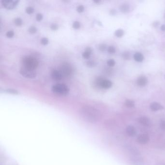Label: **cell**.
Instances as JSON below:
<instances>
[{"mask_svg": "<svg viewBox=\"0 0 165 165\" xmlns=\"http://www.w3.org/2000/svg\"><path fill=\"white\" fill-rule=\"evenodd\" d=\"M81 112L85 118L89 120H91V122L97 121L100 116L99 112L97 109L89 106L83 108Z\"/></svg>", "mask_w": 165, "mask_h": 165, "instance_id": "6da1fadb", "label": "cell"}, {"mask_svg": "<svg viewBox=\"0 0 165 165\" xmlns=\"http://www.w3.org/2000/svg\"><path fill=\"white\" fill-rule=\"evenodd\" d=\"M23 67L36 70L38 67L39 62L36 59L31 56H25L22 59Z\"/></svg>", "mask_w": 165, "mask_h": 165, "instance_id": "7a4b0ae2", "label": "cell"}, {"mask_svg": "<svg viewBox=\"0 0 165 165\" xmlns=\"http://www.w3.org/2000/svg\"><path fill=\"white\" fill-rule=\"evenodd\" d=\"M51 91L55 94L65 95L68 94L69 89L67 85L64 83H57L52 86Z\"/></svg>", "mask_w": 165, "mask_h": 165, "instance_id": "3957f363", "label": "cell"}, {"mask_svg": "<svg viewBox=\"0 0 165 165\" xmlns=\"http://www.w3.org/2000/svg\"><path fill=\"white\" fill-rule=\"evenodd\" d=\"M59 71L62 73L64 78H68L72 75L73 69L70 64L65 62L60 66Z\"/></svg>", "mask_w": 165, "mask_h": 165, "instance_id": "277c9868", "label": "cell"}, {"mask_svg": "<svg viewBox=\"0 0 165 165\" xmlns=\"http://www.w3.org/2000/svg\"><path fill=\"white\" fill-rule=\"evenodd\" d=\"M19 72L20 75L27 79H34L37 75V72L36 70L27 68L23 66L20 68Z\"/></svg>", "mask_w": 165, "mask_h": 165, "instance_id": "5b68a950", "label": "cell"}, {"mask_svg": "<svg viewBox=\"0 0 165 165\" xmlns=\"http://www.w3.org/2000/svg\"><path fill=\"white\" fill-rule=\"evenodd\" d=\"M19 1L17 0H3L1 4L4 7L8 10H12L15 8L19 3Z\"/></svg>", "mask_w": 165, "mask_h": 165, "instance_id": "8992f818", "label": "cell"}, {"mask_svg": "<svg viewBox=\"0 0 165 165\" xmlns=\"http://www.w3.org/2000/svg\"><path fill=\"white\" fill-rule=\"evenodd\" d=\"M130 162L131 165H144V164L143 158L140 155L131 156Z\"/></svg>", "mask_w": 165, "mask_h": 165, "instance_id": "52a82bcc", "label": "cell"}, {"mask_svg": "<svg viewBox=\"0 0 165 165\" xmlns=\"http://www.w3.org/2000/svg\"><path fill=\"white\" fill-rule=\"evenodd\" d=\"M97 84L99 86L103 89H108L111 88L112 86V83L111 80H108L98 79Z\"/></svg>", "mask_w": 165, "mask_h": 165, "instance_id": "ba28073f", "label": "cell"}, {"mask_svg": "<svg viewBox=\"0 0 165 165\" xmlns=\"http://www.w3.org/2000/svg\"><path fill=\"white\" fill-rule=\"evenodd\" d=\"M125 149L128 154H130L131 156L140 155V153L139 150L137 148L131 145H126Z\"/></svg>", "mask_w": 165, "mask_h": 165, "instance_id": "9c48e42d", "label": "cell"}, {"mask_svg": "<svg viewBox=\"0 0 165 165\" xmlns=\"http://www.w3.org/2000/svg\"><path fill=\"white\" fill-rule=\"evenodd\" d=\"M150 138L148 135L145 134H142L138 135L137 138V141L139 143L141 144H145L149 141Z\"/></svg>", "mask_w": 165, "mask_h": 165, "instance_id": "30bf717a", "label": "cell"}, {"mask_svg": "<svg viewBox=\"0 0 165 165\" xmlns=\"http://www.w3.org/2000/svg\"><path fill=\"white\" fill-rule=\"evenodd\" d=\"M138 122L141 125H143L145 126H151V121L149 118L145 116L140 117L138 119Z\"/></svg>", "mask_w": 165, "mask_h": 165, "instance_id": "8fae6325", "label": "cell"}, {"mask_svg": "<svg viewBox=\"0 0 165 165\" xmlns=\"http://www.w3.org/2000/svg\"><path fill=\"white\" fill-rule=\"evenodd\" d=\"M51 75L52 79L56 80H61L64 78V77L62 76V74L59 70H53L51 72Z\"/></svg>", "mask_w": 165, "mask_h": 165, "instance_id": "7c38bea8", "label": "cell"}, {"mask_svg": "<svg viewBox=\"0 0 165 165\" xmlns=\"http://www.w3.org/2000/svg\"><path fill=\"white\" fill-rule=\"evenodd\" d=\"M148 79L144 76H141L138 77L137 80V83L138 86L144 87L147 84Z\"/></svg>", "mask_w": 165, "mask_h": 165, "instance_id": "4fadbf2b", "label": "cell"}, {"mask_svg": "<svg viewBox=\"0 0 165 165\" xmlns=\"http://www.w3.org/2000/svg\"><path fill=\"white\" fill-rule=\"evenodd\" d=\"M150 109L152 111H157L163 109V107L161 105L156 102H152L150 104Z\"/></svg>", "mask_w": 165, "mask_h": 165, "instance_id": "5bb4252c", "label": "cell"}, {"mask_svg": "<svg viewBox=\"0 0 165 165\" xmlns=\"http://www.w3.org/2000/svg\"><path fill=\"white\" fill-rule=\"evenodd\" d=\"M126 132L130 137H134L136 134V129L134 126H129L126 128Z\"/></svg>", "mask_w": 165, "mask_h": 165, "instance_id": "9a60e30c", "label": "cell"}, {"mask_svg": "<svg viewBox=\"0 0 165 165\" xmlns=\"http://www.w3.org/2000/svg\"><path fill=\"white\" fill-rule=\"evenodd\" d=\"M134 59L137 62H142L144 60V56L141 53L136 52L134 55Z\"/></svg>", "mask_w": 165, "mask_h": 165, "instance_id": "2e32d148", "label": "cell"}, {"mask_svg": "<svg viewBox=\"0 0 165 165\" xmlns=\"http://www.w3.org/2000/svg\"><path fill=\"white\" fill-rule=\"evenodd\" d=\"M120 11L122 12V13H127V12L129 11V5L127 4H123L120 7Z\"/></svg>", "mask_w": 165, "mask_h": 165, "instance_id": "e0dca14e", "label": "cell"}, {"mask_svg": "<svg viewBox=\"0 0 165 165\" xmlns=\"http://www.w3.org/2000/svg\"><path fill=\"white\" fill-rule=\"evenodd\" d=\"M125 105L126 107L128 108H133L135 106V102L130 99H127L125 102Z\"/></svg>", "mask_w": 165, "mask_h": 165, "instance_id": "ac0fdd59", "label": "cell"}, {"mask_svg": "<svg viewBox=\"0 0 165 165\" xmlns=\"http://www.w3.org/2000/svg\"><path fill=\"white\" fill-rule=\"evenodd\" d=\"M124 34H125L124 30L122 29L117 30L115 32V36L119 38L122 37L124 35Z\"/></svg>", "mask_w": 165, "mask_h": 165, "instance_id": "d6986e66", "label": "cell"}, {"mask_svg": "<svg viewBox=\"0 0 165 165\" xmlns=\"http://www.w3.org/2000/svg\"><path fill=\"white\" fill-rule=\"evenodd\" d=\"M122 57L125 60H129L130 59V54L128 51H125L122 54Z\"/></svg>", "mask_w": 165, "mask_h": 165, "instance_id": "ffe728a7", "label": "cell"}, {"mask_svg": "<svg viewBox=\"0 0 165 165\" xmlns=\"http://www.w3.org/2000/svg\"><path fill=\"white\" fill-rule=\"evenodd\" d=\"M14 23L17 26H20L22 25L23 22H22V20L20 18H18L14 19Z\"/></svg>", "mask_w": 165, "mask_h": 165, "instance_id": "44dd1931", "label": "cell"}, {"mask_svg": "<svg viewBox=\"0 0 165 165\" xmlns=\"http://www.w3.org/2000/svg\"><path fill=\"white\" fill-rule=\"evenodd\" d=\"M86 65L89 68H94L97 65V63L94 61H88L86 62Z\"/></svg>", "mask_w": 165, "mask_h": 165, "instance_id": "7402d4cb", "label": "cell"}, {"mask_svg": "<svg viewBox=\"0 0 165 165\" xmlns=\"http://www.w3.org/2000/svg\"><path fill=\"white\" fill-rule=\"evenodd\" d=\"M80 26H81V25H80V22L78 21H75L73 23L72 27L75 29H79L80 28Z\"/></svg>", "mask_w": 165, "mask_h": 165, "instance_id": "603a6c76", "label": "cell"}, {"mask_svg": "<svg viewBox=\"0 0 165 165\" xmlns=\"http://www.w3.org/2000/svg\"><path fill=\"white\" fill-rule=\"evenodd\" d=\"M37 29H36V27H34V26H31L28 29V32H29L30 33H31V34L36 33L37 32Z\"/></svg>", "mask_w": 165, "mask_h": 165, "instance_id": "cb8c5ba5", "label": "cell"}, {"mask_svg": "<svg viewBox=\"0 0 165 165\" xmlns=\"http://www.w3.org/2000/svg\"><path fill=\"white\" fill-rule=\"evenodd\" d=\"M108 51L110 54H115L116 52L115 48L114 46H109L108 48Z\"/></svg>", "mask_w": 165, "mask_h": 165, "instance_id": "d4e9b609", "label": "cell"}, {"mask_svg": "<svg viewBox=\"0 0 165 165\" xmlns=\"http://www.w3.org/2000/svg\"><path fill=\"white\" fill-rule=\"evenodd\" d=\"M25 11L28 14H32L34 12V9L33 7H27L26 8Z\"/></svg>", "mask_w": 165, "mask_h": 165, "instance_id": "484cf974", "label": "cell"}, {"mask_svg": "<svg viewBox=\"0 0 165 165\" xmlns=\"http://www.w3.org/2000/svg\"><path fill=\"white\" fill-rule=\"evenodd\" d=\"M107 65L110 67H113L115 65V61L113 59H109L107 61Z\"/></svg>", "mask_w": 165, "mask_h": 165, "instance_id": "4316f807", "label": "cell"}, {"mask_svg": "<svg viewBox=\"0 0 165 165\" xmlns=\"http://www.w3.org/2000/svg\"><path fill=\"white\" fill-rule=\"evenodd\" d=\"M85 9L84 6L82 5H80L78 6L77 7V11L78 12V13H81L83 12Z\"/></svg>", "mask_w": 165, "mask_h": 165, "instance_id": "83f0119b", "label": "cell"}, {"mask_svg": "<svg viewBox=\"0 0 165 165\" xmlns=\"http://www.w3.org/2000/svg\"><path fill=\"white\" fill-rule=\"evenodd\" d=\"M14 35H15V33H14V31L12 30L8 31L7 33H6V36H7V37L9 38H12L14 36Z\"/></svg>", "mask_w": 165, "mask_h": 165, "instance_id": "f1b7e54d", "label": "cell"}, {"mask_svg": "<svg viewBox=\"0 0 165 165\" xmlns=\"http://www.w3.org/2000/svg\"><path fill=\"white\" fill-rule=\"evenodd\" d=\"M48 42H49V41H48V39L46 37H43L41 40V43L44 46H46L48 44Z\"/></svg>", "mask_w": 165, "mask_h": 165, "instance_id": "f546056e", "label": "cell"}, {"mask_svg": "<svg viewBox=\"0 0 165 165\" xmlns=\"http://www.w3.org/2000/svg\"><path fill=\"white\" fill-rule=\"evenodd\" d=\"M99 49L101 51H105L107 49V46L105 44H101L99 46Z\"/></svg>", "mask_w": 165, "mask_h": 165, "instance_id": "4dcf8cb0", "label": "cell"}, {"mask_svg": "<svg viewBox=\"0 0 165 165\" xmlns=\"http://www.w3.org/2000/svg\"><path fill=\"white\" fill-rule=\"evenodd\" d=\"M91 55V54H90L89 52H86V51H84L82 54V57L85 59H89L90 58Z\"/></svg>", "mask_w": 165, "mask_h": 165, "instance_id": "1f68e13d", "label": "cell"}, {"mask_svg": "<svg viewBox=\"0 0 165 165\" xmlns=\"http://www.w3.org/2000/svg\"><path fill=\"white\" fill-rule=\"evenodd\" d=\"M5 91H6L7 93L10 94H18V91H17V90H14V89H7V90Z\"/></svg>", "mask_w": 165, "mask_h": 165, "instance_id": "d6a6232c", "label": "cell"}, {"mask_svg": "<svg viewBox=\"0 0 165 165\" xmlns=\"http://www.w3.org/2000/svg\"><path fill=\"white\" fill-rule=\"evenodd\" d=\"M43 15L41 13H38L36 16V20H37V22H40L43 19Z\"/></svg>", "mask_w": 165, "mask_h": 165, "instance_id": "836d02e7", "label": "cell"}, {"mask_svg": "<svg viewBox=\"0 0 165 165\" xmlns=\"http://www.w3.org/2000/svg\"><path fill=\"white\" fill-rule=\"evenodd\" d=\"M51 29L52 30H56L58 29V26L57 24H52L51 25Z\"/></svg>", "mask_w": 165, "mask_h": 165, "instance_id": "e575fe53", "label": "cell"}, {"mask_svg": "<svg viewBox=\"0 0 165 165\" xmlns=\"http://www.w3.org/2000/svg\"><path fill=\"white\" fill-rule=\"evenodd\" d=\"M160 127L162 129L165 130V120H161L160 121Z\"/></svg>", "mask_w": 165, "mask_h": 165, "instance_id": "d590c367", "label": "cell"}, {"mask_svg": "<svg viewBox=\"0 0 165 165\" xmlns=\"http://www.w3.org/2000/svg\"><path fill=\"white\" fill-rule=\"evenodd\" d=\"M85 51L86 52H89L90 54H91L92 51H93V50L91 49V47H87L85 49Z\"/></svg>", "mask_w": 165, "mask_h": 165, "instance_id": "8d00e7d4", "label": "cell"}, {"mask_svg": "<svg viewBox=\"0 0 165 165\" xmlns=\"http://www.w3.org/2000/svg\"><path fill=\"white\" fill-rule=\"evenodd\" d=\"M116 13V11L115 9H112L111 11V14L112 15H115Z\"/></svg>", "mask_w": 165, "mask_h": 165, "instance_id": "74e56055", "label": "cell"}, {"mask_svg": "<svg viewBox=\"0 0 165 165\" xmlns=\"http://www.w3.org/2000/svg\"><path fill=\"white\" fill-rule=\"evenodd\" d=\"M161 30L162 31H165V25L163 24L161 26Z\"/></svg>", "mask_w": 165, "mask_h": 165, "instance_id": "f35d334b", "label": "cell"}, {"mask_svg": "<svg viewBox=\"0 0 165 165\" xmlns=\"http://www.w3.org/2000/svg\"><path fill=\"white\" fill-rule=\"evenodd\" d=\"M157 165H165V163H159Z\"/></svg>", "mask_w": 165, "mask_h": 165, "instance_id": "ab89813d", "label": "cell"}, {"mask_svg": "<svg viewBox=\"0 0 165 165\" xmlns=\"http://www.w3.org/2000/svg\"><path fill=\"white\" fill-rule=\"evenodd\" d=\"M94 3H97V4H98V3H99L100 2V1H94Z\"/></svg>", "mask_w": 165, "mask_h": 165, "instance_id": "60d3db41", "label": "cell"}]
</instances>
